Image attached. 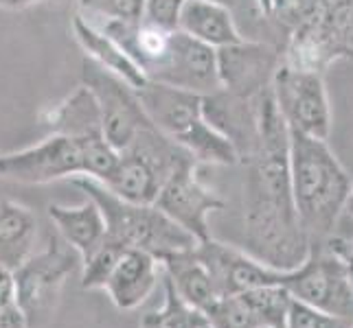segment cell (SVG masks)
<instances>
[{"label": "cell", "instance_id": "1", "mask_svg": "<svg viewBox=\"0 0 353 328\" xmlns=\"http://www.w3.org/2000/svg\"><path fill=\"white\" fill-rule=\"evenodd\" d=\"M259 142L243 160V248L279 272H292L310 256L290 179V131L272 86L257 94Z\"/></svg>", "mask_w": 353, "mask_h": 328}, {"label": "cell", "instance_id": "2", "mask_svg": "<svg viewBox=\"0 0 353 328\" xmlns=\"http://www.w3.org/2000/svg\"><path fill=\"white\" fill-rule=\"evenodd\" d=\"M290 131V179L299 223L312 245L334 234L351 195V175L327 140Z\"/></svg>", "mask_w": 353, "mask_h": 328}, {"label": "cell", "instance_id": "3", "mask_svg": "<svg viewBox=\"0 0 353 328\" xmlns=\"http://www.w3.org/2000/svg\"><path fill=\"white\" fill-rule=\"evenodd\" d=\"M272 22L283 38V64L323 70L332 59L353 55V0H292Z\"/></svg>", "mask_w": 353, "mask_h": 328}, {"label": "cell", "instance_id": "4", "mask_svg": "<svg viewBox=\"0 0 353 328\" xmlns=\"http://www.w3.org/2000/svg\"><path fill=\"white\" fill-rule=\"evenodd\" d=\"M114 164L117 151L108 144L103 133L88 138L51 133L31 147L0 153V177L29 186L79 175L103 182Z\"/></svg>", "mask_w": 353, "mask_h": 328}, {"label": "cell", "instance_id": "5", "mask_svg": "<svg viewBox=\"0 0 353 328\" xmlns=\"http://www.w3.org/2000/svg\"><path fill=\"white\" fill-rule=\"evenodd\" d=\"M72 184L99 206L105 219V237L119 245L143 250L161 263L167 256L193 250L200 243L154 204L125 201L92 177H72Z\"/></svg>", "mask_w": 353, "mask_h": 328}, {"label": "cell", "instance_id": "6", "mask_svg": "<svg viewBox=\"0 0 353 328\" xmlns=\"http://www.w3.org/2000/svg\"><path fill=\"white\" fill-rule=\"evenodd\" d=\"M137 94L152 125L187 149L198 164H237L233 144L204 120L200 94L156 81H145Z\"/></svg>", "mask_w": 353, "mask_h": 328}, {"label": "cell", "instance_id": "7", "mask_svg": "<svg viewBox=\"0 0 353 328\" xmlns=\"http://www.w3.org/2000/svg\"><path fill=\"white\" fill-rule=\"evenodd\" d=\"M189 160L193 155L187 149L161 129L148 125L123 151H119L114 171L101 184L125 201L154 204L167 177Z\"/></svg>", "mask_w": 353, "mask_h": 328}, {"label": "cell", "instance_id": "8", "mask_svg": "<svg viewBox=\"0 0 353 328\" xmlns=\"http://www.w3.org/2000/svg\"><path fill=\"white\" fill-rule=\"evenodd\" d=\"M79 263V254L59 234H51L48 245L38 254L33 252L14 272L16 305L29 328H44L53 320L62 289Z\"/></svg>", "mask_w": 353, "mask_h": 328}, {"label": "cell", "instance_id": "9", "mask_svg": "<svg viewBox=\"0 0 353 328\" xmlns=\"http://www.w3.org/2000/svg\"><path fill=\"white\" fill-rule=\"evenodd\" d=\"M283 287L294 300L353 322V285L347 267L325 243L310 248V256L288 272Z\"/></svg>", "mask_w": 353, "mask_h": 328}, {"label": "cell", "instance_id": "10", "mask_svg": "<svg viewBox=\"0 0 353 328\" xmlns=\"http://www.w3.org/2000/svg\"><path fill=\"white\" fill-rule=\"evenodd\" d=\"M272 94L288 129L327 140L332 131L330 96L319 70L279 66L272 79Z\"/></svg>", "mask_w": 353, "mask_h": 328}, {"label": "cell", "instance_id": "11", "mask_svg": "<svg viewBox=\"0 0 353 328\" xmlns=\"http://www.w3.org/2000/svg\"><path fill=\"white\" fill-rule=\"evenodd\" d=\"M81 86L94 96L103 136L117 153L123 151L141 129L152 125L139 101L137 88L97 66L88 57H83L81 62Z\"/></svg>", "mask_w": 353, "mask_h": 328}, {"label": "cell", "instance_id": "12", "mask_svg": "<svg viewBox=\"0 0 353 328\" xmlns=\"http://www.w3.org/2000/svg\"><path fill=\"white\" fill-rule=\"evenodd\" d=\"M154 206L198 241H206L211 239L209 215L222 210L224 201L202 184L198 162L189 160L167 177Z\"/></svg>", "mask_w": 353, "mask_h": 328}, {"label": "cell", "instance_id": "13", "mask_svg": "<svg viewBox=\"0 0 353 328\" xmlns=\"http://www.w3.org/2000/svg\"><path fill=\"white\" fill-rule=\"evenodd\" d=\"M148 81L196 92L200 96L222 88L217 70V51L198 42L185 31H174L169 38L167 53Z\"/></svg>", "mask_w": 353, "mask_h": 328}, {"label": "cell", "instance_id": "14", "mask_svg": "<svg viewBox=\"0 0 353 328\" xmlns=\"http://www.w3.org/2000/svg\"><path fill=\"white\" fill-rule=\"evenodd\" d=\"M193 254L206 267L220 298L239 296L259 287L283 285L288 276V272L272 270V267L252 259L248 252L224 245L213 237L200 241L193 248Z\"/></svg>", "mask_w": 353, "mask_h": 328}, {"label": "cell", "instance_id": "15", "mask_svg": "<svg viewBox=\"0 0 353 328\" xmlns=\"http://www.w3.org/2000/svg\"><path fill=\"white\" fill-rule=\"evenodd\" d=\"M281 62V48L261 40H241L217 48L222 88L243 99H254L270 88Z\"/></svg>", "mask_w": 353, "mask_h": 328}, {"label": "cell", "instance_id": "16", "mask_svg": "<svg viewBox=\"0 0 353 328\" xmlns=\"http://www.w3.org/2000/svg\"><path fill=\"white\" fill-rule=\"evenodd\" d=\"M202 116L215 131L233 144L237 162H243L259 142V107L257 96L243 99L220 88L202 96Z\"/></svg>", "mask_w": 353, "mask_h": 328}, {"label": "cell", "instance_id": "17", "mask_svg": "<svg viewBox=\"0 0 353 328\" xmlns=\"http://www.w3.org/2000/svg\"><path fill=\"white\" fill-rule=\"evenodd\" d=\"M161 270L163 265L152 254L128 248L117 261L110 278L103 285V291L110 296L117 309L132 311L150 298L158 283V276H161Z\"/></svg>", "mask_w": 353, "mask_h": 328}, {"label": "cell", "instance_id": "18", "mask_svg": "<svg viewBox=\"0 0 353 328\" xmlns=\"http://www.w3.org/2000/svg\"><path fill=\"white\" fill-rule=\"evenodd\" d=\"M48 217L55 223L57 234L81 256V263L88 261L105 241V219L90 197L79 206L51 204Z\"/></svg>", "mask_w": 353, "mask_h": 328}, {"label": "cell", "instance_id": "19", "mask_svg": "<svg viewBox=\"0 0 353 328\" xmlns=\"http://www.w3.org/2000/svg\"><path fill=\"white\" fill-rule=\"evenodd\" d=\"M178 29L191 35V38H196L198 42L215 48V51L222 46L246 40L241 35L233 14L226 7L211 3V0H185Z\"/></svg>", "mask_w": 353, "mask_h": 328}, {"label": "cell", "instance_id": "20", "mask_svg": "<svg viewBox=\"0 0 353 328\" xmlns=\"http://www.w3.org/2000/svg\"><path fill=\"white\" fill-rule=\"evenodd\" d=\"M38 217L14 199H0V265L16 272L35 250Z\"/></svg>", "mask_w": 353, "mask_h": 328}, {"label": "cell", "instance_id": "21", "mask_svg": "<svg viewBox=\"0 0 353 328\" xmlns=\"http://www.w3.org/2000/svg\"><path fill=\"white\" fill-rule=\"evenodd\" d=\"M72 35H75L77 44L81 46L83 57H88L97 66H101L103 70L128 81L132 88H141L148 81L110 35H105L101 29H97L94 24H90L79 14L72 18Z\"/></svg>", "mask_w": 353, "mask_h": 328}, {"label": "cell", "instance_id": "22", "mask_svg": "<svg viewBox=\"0 0 353 328\" xmlns=\"http://www.w3.org/2000/svg\"><path fill=\"white\" fill-rule=\"evenodd\" d=\"M161 265H163V274L169 278V283L174 285L176 294L185 300L191 309L206 313L217 300H220V294H217L209 272H206V267L196 259L193 250L167 256L165 261H161Z\"/></svg>", "mask_w": 353, "mask_h": 328}, {"label": "cell", "instance_id": "23", "mask_svg": "<svg viewBox=\"0 0 353 328\" xmlns=\"http://www.w3.org/2000/svg\"><path fill=\"white\" fill-rule=\"evenodd\" d=\"M40 120L53 133H66V136L72 138H88L97 136V133H103L99 107H97L90 90L83 86L70 92L57 105L44 109L40 114Z\"/></svg>", "mask_w": 353, "mask_h": 328}, {"label": "cell", "instance_id": "24", "mask_svg": "<svg viewBox=\"0 0 353 328\" xmlns=\"http://www.w3.org/2000/svg\"><path fill=\"white\" fill-rule=\"evenodd\" d=\"M206 324L204 313L191 309L182 300L174 285L165 276V305L161 311L145 313L141 318V328H202Z\"/></svg>", "mask_w": 353, "mask_h": 328}, {"label": "cell", "instance_id": "25", "mask_svg": "<svg viewBox=\"0 0 353 328\" xmlns=\"http://www.w3.org/2000/svg\"><path fill=\"white\" fill-rule=\"evenodd\" d=\"M211 3L222 5L230 11V14H233L241 35L246 40L270 42L268 40V35H274V44L279 48L283 46L281 31L276 29V24L270 18L263 16V11L259 7V0H211Z\"/></svg>", "mask_w": 353, "mask_h": 328}, {"label": "cell", "instance_id": "26", "mask_svg": "<svg viewBox=\"0 0 353 328\" xmlns=\"http://www.w3.org/2000/svg\"><path fill=\"white\" fill-rule=\"evenodd\" d=\"M239 296L252 311L257 326H283L285 324L292 296L283 285L259 287Z\"/></svg>", "mask_w": 353, "mask_h": 328}, {"label": "cell", "instance_id": "27", "mask_svg": "<svg viewBox=\"0 0 353 328\" xmlns=\"http://www.w3.org/2000/svg\"><path fill=\"white\" fill-rule=\"evenodd\" d=\"M128 248L119 245V243L110 241L105 237V241L99 248L94 250V254L81 263V287L83 289H103L105 281L110 278L117 261L121 259Z\"/></svg>", "mask_w": 353, "mask_h": 328}, {"label": "cell", "instance_id": "28", "mask_svg": "<svg viewBox=\"0 0 353 328\" xmlns=\"http://www.w3.org/2000/svg\"><path fill=\"white\" fill-rule=\"evenodd\" d=\"M145 0H77L79 11L90 22L101 20H121V22H134L141 20Z\"/></svg>", "mask_w": 353, "mask_h": 328}, {"label": "cell", "instance_id": "29", "mask_svg": "<svg viewBox=\"0 0 353 328\" xmlns=\"http://www.w3.org/2000/svg\"><path fill=\"white\" fill-rule=\"evenodd\" d=\"M351 320L338 318V315H330L325 311H319L305 302H299L292 298L285 326L288 328H351Z\"/></svg>", "mask_w": 353, "mask_h": 328}, {"label": "cell", "instance_id": "30", "mask_svg": "<svg viewBox=\"0 0 353 328\" xmlns=\"http://www.w3.org/2000/svg\"><path fill=\"white\" fill-rule=\"evenodd\" d=\"M182 3L185 0H145L141 22L161 31H178Z\"/></svg>", "mask_w": 353, "mask_h": 328}, {"label": "cell", "instance_id": "31", "mask_svg": "<svg viewBox=\"0 0 353 328\" xmlns=\"http://www.w3.org/2000/svg\"><path fill=\"white\" fill-rule=\"evenodd\" d=\"M16 305V278L14 272L0 265V307Z\"/></svg>", "mask_w": 353, "mask_h": 328}, {"label": "cell", "instance_id": "32", "mask_svg": "<svg viewBox=\"0 0 353 328\" xmlns=\"http://www.w3.org/2000/svg\"><path fill=\"white\" fill-rule=\"evenodd\" d=\"M0 328H29L27 318L18 309V305L0 307Z\"/></svg>", "mask_w": 353, "mask_h": 328}, {"label": "cell", "instance_id": "33", "mask_svg": "<svg viewBox=\"0 0 353 328\" xmlns=\"http://www.w3.org/2000/svg\"><path fill=\"white\" fill-rule=\"evenodd\" d=\"M42 3H66V0H0V7L3 9H27L33 5H42Z\"/></svg>", "mask_w": 353, "mask_h": 328}, {"label": "cell", "instance_id": "34", "mask_svg": "<svg viewBox=\"0 0 353 328\" xmlns=\"http://www.w3.org/2000/svg\"><path fill=\"white\" fill-rule=\"evenodd\" d=\"M290 3H292V0H272V16L276 14L279 9H283V7L290 5ZM272 16H270V20H272Z\"/></svg>", "mask_w": 353, "mask_h": 328}, {"label": "cell", "instance_id": "35", "mask_svg": "<svg viewBox=\"0 0 353 328\" xmlns=\"http://www.w3.org/2000/svg\"><path fill=\"white\" fill-rule=\"evenodd\" d=\"M347 208H349V212L353 217V179H351V195H349V201H347Z\"/></svg>", "mask_w": 353, "mask_h": 328}, {"label": "cell", "instance_id": "36", "mask_svg": "<svg viewBox=\"0 0 353 328\" xmlns=\"http://www.w3.org/2000/svg\"><path fill=\"white\" fill-rule=\"evenodd\" d=\"M254 328H288V326L283 324V326H254Z\"/></svg>", "mask_w": 353, "mask_h": 328}, {"label": "cell", "instance_id": "37", "mask_svg": "<svg viewBox=\"0 0 353 328\" xmlns=\"http://www.w3.org/2000/svg\"><path fill=\"white\" fill-rule=\"evenodd\" d=\"M202 328H213V326H211V324H209V322H206V324H204V326H202Z\"/></svg>", "mask_w": 353, "mask_h": 328}, {"label": "cell", "instance_id": "38", "mask_svg": "<svg viewBox=\"0 0 353 328\" xmlns=\"http://www.w3.org/2000/svg\"><path fill=\"white\" fill-rule=\"evenodd\" d=\"M351 328H353V324H351Z\"/></svg>", "mask_w": 353, "mask_h": 328}]
</instances>
